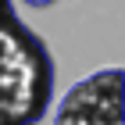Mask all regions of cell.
I'll list each match as a JSON object with an SVG mask.
<instances>
[{
  "mask_svg": "<svg viewBox=\"0 0 125 125\" xmlns=\"http://www.w3.org/2000/svg\"><path fill=\"white\" fill-rule=\"evenodd\" d=\"M21 4H29V7H50V4H57V0H21Z\"/></svg>",
  "mask_w": 125,
  "mask_h": 125,
  "instance_id": "cell-3",
  "label": "cell"
},
{
  "mask_svg": "<svg viewBox=\"0 0 125 125\" xmlns=\"http://www.w3.org/2000/svg\"><path fill=\"white\" fill-rule=\"evenodd\" d=\"M0 125H4V122H0Z\"/></svg>",
  "mask_w": 125,
  "mask_h": 125,
  "instance_id": "cell-4",
  "label": "cell"
},
{
  "mask_svg": "<svg viewBox=\"0 0 125 125\" xmlns=\"http://www.w3.org/2000/svg\"><path fill=\"white\" fill-rule=\"evenodd\" d=\"M54 100V57L47 43L0 0V122L36 125Z\"/></svg>",
  "mask_w": 125,
  "mask_h": 125,
  "instance_id": "cell-1",
  "label": "cell"
},
{
  "mask_svg": "<svg viewBox=\"0 0 125 125\" xmlns=\"http://www.w3.org/2000/svg\"><path fill=\"white\" fill-rule=\"evenodd\" d=\"M122 68H100L61 96L54 125H122Z\"/></svg>",
  "mask_w": 125,
  "mask_h": 125,
  "instance_id": "cell-2",
  "label": "cell"
}]
</instances>
